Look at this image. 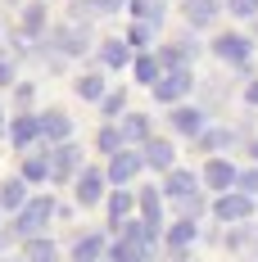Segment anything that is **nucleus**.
Instances as JSON below:
<instances>
[{
	"instance_id": "obj_10",
	"label": "nucleus",
	"mask_w": 258,
	"mask_h": 262,
	"mask_svg": "<svg viewBox=\"0 0 258 262\" xmlns=\"http://www.w3.org/2000/svg\"><path fill=\"white\" fill-rule=\"evenodd\" d=\"M172 127H177L181 136H204V113H200V108H177V113H172Z\"/></svg>"
},
{
	"instance_id": "obj_30",
	"label": "nucleus",
	"mask_w": 258,
	"mask_h": 262,
	"mask_svg": "<svg viewBox=\"0 0 258 262\" xmlns=\"http://www.w3.org/2000/svg\"><path fill=\"white\" fill-rule=\"evenodd\" d=\"M141 212H145L150 226H158V194L154 190H141Z\"/></svg>"
},
{
	"instance_id": "obj_29",
	"label": "nucleus",
	"mask_w": 258,
	"mask_h": 262,
	"mask_svg": "<svg viewBox=\"0 0 258 262\" xmlns=\"http://www.w3.org/2000/svg\"><path fill=\"white\" fill-rule=\"evenodd\" d=\"M127 212H131V194H127V190H118V194L109 199V217H113V222H123Z\"/></svg>"
},
{
	"instance_id": "obj_36",
	"label": "nucleus",
	"mask_w": 258,
	"mask_h": 262,
	"mask_svg": "<svg viewBox=\"0 0 258 262\" xmlns=\"http://www.w3.org/2000/svg\"><path fill=\"white\" fill-rule=\"evenodd\" d=\"M123 104H127V100H123L118 91H113V95H104V113H109V118H113V113H123Z\"/></svg>"
},
{
	"instance_id": "obj_9",
	"label": "nucleus",
	"mask_w": 258,
	"mask_h": 262,
	"mask_svg": "<svg viewBox=\"0 0 258 262\" xmlns=\"http://www.w3.org/2000/svg\"><path fill=\"white\" fill-rule=\"evenodd\" d=\"M104 194V177L100 172H82L77 177V204H100Z\"/></svg>"
},
{
	"instance_id": "obj_34",
	"label": "nucleus",
	"mask_w": 258,
	"mask_h": 262,
	"mask_svg": "<svg viewBox=\"0 0 258 262\" xmlns=\"http://www.w3.org/2000/svg\"><path fill=\"white\" fill-rule=\"evenodd\" d=\"M127 46H150V23H136L127 32Z\"/></svg>"
},
{
	"instance_id": "obj_16",
	"label": "nucleus",
	"mask_w": 258,
	"mask_h": 262,
	"mask_svg": "<svg viewBox=\"0 0 258 262\" xmlns=\"http://www.w3.org/2000/svg\"><path fill=\"white\" fill-rule=\"evenodd\" d=\"M100 59H104V68H123V63L131 59V46H127V41H104Z\"/></svg>"
},
{
	"instance_id": "obj_18",
	"label": "nucleus",
	"mask_w": 258,
	"mask_h": 262,
	"mask_svg": "<svg viewBox=\"0 0 258 262\" xmlns=\"http://www.w3.org/2000/svg\"><path fill=\"white\" fill-rule=\"evenodd\" d=\"M158 77H163V63H158L154 54H141V59H136V81H150V86H158Z\"/></svg>"
},
{
	"instance_id": "obj_23",
	"label": "nucleus",
	"mask_w": 258,
	"mask_h": 262,
	"mask_svg": "<svg viewBox=\"0 0 258 262\" xmlns=\"http://www.w3.org/2000/svg\"><path fill=\"white\" fill-rule=\"evenodd\" d=\"M41 27H46V9H41V5H27V9H23V32H27V36H36Z\"/></svg>"
},
{
	"instance_id": "obj_38",
	"label": "nucleus",
	"mask_w": 258,
	"mask_h": 262,
	"mask_svg": "<svg viewBox=\"0 0 258 262\" xmlns=\"http://www.w3.org/2000/svg\"><path fill=\"white\" fill-rule=\"evenodd\" d=\"M249 154H254V158H258V140H254V145H249Z\"/></svg>"
},
{
	"instance_id": "obj_7",
	"label": "nucleus",
	"mask_w": 258,
	"mask_h": 262,
	"mask_svg": "<svg viewBox=\"0 0 258 262\" xmlns=\"http://www.w3.org/2000/svg\"><path fill=\"white\" fill-rule=\"evenodd\" d=\"M213 54L227 59V63H245V59H249V41H245V36H217V41H213Z\"/></svg>"
},
{
	"instance_id": "obj_26",
	"label": "nucleus",
	"mask_w": 258,
	"mask_h": 262,
	"mask_svg": "<svg viewBox=\"0 0 258 262\" xmlns=\"http://www.w3.org/2000/svg\"><path fill=\"white\" fill-rule=\"evenodd\" d=\"M50 177V158H27L23 163V181H46Z\"/></svg>"
},
{
	"instance_id": "obj_1",
	"label": "nucleus",
	"mask_w": 258,
	"mask_h": 262,
	"mask_svg": "<svg viewBox=\"0 0 258 262\" xmlns=\"http://www.w3.org/2000/svg\"><path fill=\"white\" fill-rule=\"evenodd\" d=\"M50 217H54V204H50V199H32V204L18 212L14 231H18V235H27V239H36V235H41V226H46Z\"/></svg>"
},
{
	"instance_id": "obj_31",
	"label": "nucleus",
	"mask_w": 258,
	"mask_h": 262,
	"mask_svg": "<svg viewBox=\"0 0 258 262\" xmlns=\"http://www.w3.org/2000/svg\"><path fill=\"white\" fill-rule=\"evenodd\" d=\"M100 149H104V154H123V131L104 127V131H100Z\"/></svg>"
},
{
	"instance_id": "obj_19",
	"label": "nucleus",
	"mask_w": 258,
	"mask_h": 262,
	"mask_svg": "<svg viewBox=\"0 0 258 262\" xmlns=\"http://www.w3.org/2000/svg\"><path fill=\"white\" fill-rule=\"evenodd\" d=\"M123 140H150V118L127 113V118H123Z\"/></svg>"
},
{
	"instance_id": "obj_6",
	"label": "nucleus",
	"mask_w": 258,
	"mask_h": 262,
	"mask_svg": "<svg viewBox=\"0 0 258 262\" xmlns=\"http://www.w3.org/2000/svg\"><path fill=\"white\" fill-rule=\"evenodd\" d=\"M204 181L213 185V190H231L235 181H240V172H235L227 158H208V167H204Z\"/></svg>"
},
{
	"instance_id": "obj_28",
	"label": "nucleus",
	"mask_w": 258,
	"mask_h": 262,
	"mask_svg": "<svg viewBox=\"0 0 258 262\" xmlns=\"http://www.w3.org/2000/svg\"><path fill=\"white\" fill-rule=\"evenodd\" d=\"M113 258H118V262H150V249H136V244L123 239V244L113 249Z\"/></svg>"
},
{
	"instance_id": "obj_8",
	"label": "nucleus",
	"mask_w": 258,
	"mask_h": 262,
	"mask_svg": "<svg viewBox=\"0 0 258 262\" xmlns=\"http://www.w3.org/2000/svg\"><path fill=\"white\" fill-rule=\"evenodd\" d=\"M41 136H50V140H59V145H68V136H73V122H68L59 108H50V113L41 118Z\"/></svg>"
},
{
	"instance_id": "obj_33",
	"label": "nucleus",
	"mask_w": 258,
	"mask_h": 262,
	"mask_svg": "<svg viewBox=\"0 0 258 262\" xmlns=\"http://www.w3.org/2000/svg\"><path fill=\"white\" fill-rule=\"evenodd\" d=\"M240 194H258V167H249V172H240Z\"/></svg>"
},
{
	"instance_id": "obj_22",
	"label": "nucleus",
	"mask_w": 258,
	"mask_h": 262,
	"mask_svg": "<svg viewBox=\"0 0 258 262\" xmlns=\"http://www.w3.org/2000/svg\"><path fill=\"white\" fill-rule=\"evenodd\" d=\"M200 145H204L208 154H213V149H227V145H231V131H227V127H213V131L200 136Z\"/></svg>"
},
{
	"instance_id": "obj_3",
	"label": "nucleus",
	"mask_w": 258,
	"mask_h": 262,
	"mask_svg": "<svg viewBox=\"0 0 258 262\" xmlns=\"http://www.w3.org/2000/svg\"><path fill=\"white\" fill-rule=\"evenodd\" d=\"M77 167H82L77 145H59V149H54V158H50V177H54V181H68Z\"/></svg>"
},
{
	"instance_id": "obj_4",
	"label": "nucleus",
	"mask_w": 258,
	"mask_h": 262,
	"mask_svg": "<svg viewBox=\"0 0 258 262\" xmlns=\"http://www.w3.org/2000/svg\"><path fill=\"white\" fill-rule=\"evenodd\" d=\"M213 212H217L222 222H245V217L254 212V204H249V194H222V199L213 204Z\"/></svg>"
},
{
	"instance_id": "obj_11",
	"label": "nucleus",
	"mask_w": 258,
	"mask_h": 262,
	"mask_svg": "<svg viewBox=\"0 0 258 262\" xmlns=\"http://www.w3.org/2000/svg\"><path fill=\"white\" fill-rule=\"evenodd\" d=\"M186 18L195 27H208L217 18V0H186Z\"/></svg>"
},
{
	"instance_id": "obj_37",
	"label": "nucleus",
	"mask_w": 258,
	"mask_h": 262,
	"mask_svg": "<svg viewBox=\"0 0 258 262\" xmlns=\"http://www.w3.org/2000/svg\"><path fill=\"white\" fill-rule=\"evenodd\" d=\"M245 100H249V104L258 108V81H249V86H245Z\"/></svg>"
},
{
	"instance_id": "obj_25",
	"label": "nucleus",
	"mask_w": 258,
	"mask_h": 262,
	"mask_svg": "<svg viewBox=\"0 0 258 262\" xmlns=\"http://www.w3.org/2000/svg\"><path fill=\"white\" fill-rule=\"evenodd\" d=\"M100 249H104V239H100V235H86L77 249H73V253H77V262H95V258H100Z\"/></svg>"
},
{
	"instance_id": "obj_17",
	"label": "nucleus",
	"mask_w": 258,
	"mask_h": 262,
	"mask_svg": "<svg viewBox=\"0 0 258 262\" xmlns=\"http://www.w3.org/2000/svg\"><path fill=\"white\" fill-rule=\"evenodd\" d=\"M9 136H14V145H32V140L41 136V118H14Z\"/></svg>"
},
{
	"instance_id": "obj_14",
	"label": "nucleus",
	"mask_w": 258,
	"mask_h": 262,
	"mask_svg": "<svg viewBox=\"0 0 258 262\" xmlns=\"http://www.w3.org/2000/svg\"><path fill=\"white\" fill-rule=\"evenodd\" d=\"M0 208H27V181H5L0 185Z\"/></svg>"
},
{
	"instance_id": "obj_32",
	"label": "nucleus",
	"mask_w": 258,
	"mask_h": 262,
	"mask_svg": "<svg viewBox=\"0 0 258 262\" xmlns=\"http://www.w3.org/2000/svg\"><path fill=\"white\" fill-rule=\"evenodd\" d=\"M227 9H231L235 18H254V14H258V0H227Z\"/></svg>"
},
{
	"instance_id": "obj_20",
	"label": "nucleus",
	"mask_w": 258,
	"mask_h": 262,
	"mask_svg": "<svg viewBox=\"0 0 258 262\" xmlns=\"http://www.w3.org/2000/svg\"><path fill=\"white\" fill-rule=\"evenodd\" d=\"M131 14L141 23H158L163 18V0H131Z\"/></svg>"
},
{
	"instance_id": "obj_2",
	"label": "nucleus",
	"mask_w": 258,
	"mask_h": 262,
	"mask_svg": "<svg viewBox=\"0 0 258 262\" xmlns=\"http://www.w3.org/2000/svg\"><path fill=\"white\" fill-rule=\"evenodd\" d=\"M190 86H195V81H190V68H168V73L158 77L154 95H158V104H177V100L190 91Z\"/></svg>"
},
{
	"instance_id": "obj_39",
	"label": "nucleus",
	"mask_w": 258,
	"mask_h": 262,
	"mask_svg": "<svg viewBox=\"0 0 258 262\" xmlns=\"http://www.w3.org/2000/svg\"><path fill=\"white\" fill-rule=\"evenodd\" d=\"M0 131H5V122H0Z\"/></svg>"
},
{
	"instance_id": "obj_5",
	"label": "nucleus",
	"mask_w": 258,
	"mask_h": 262,
	"mask_svg": "<svg viewBox=\"0 0 258 262\" xmlns=\"http://www.w3.org/2000/svg\"><path fill=\"white\" fill-rule=\"evenodd\" d=\"M141 163H145V154H131V149H123V154H113V163H109V181L127 185L136 172H141Z\"/></svg>"
},
{
	"instance_id": "obj_35",
	"label": "nucleus",
	"mask_w": 258,
	"mask_h": 262,
	"mask_svg": "<svg viewBox=\"0 0 258 262\" xmlns=\"http://www.w3.org/2000/svg\"><path fill=\"white\" fill-rule=\"evenodd\" d=\"M9 81H14V59L0 54V86H9Z\"/></svg>"
},
{
	"instance_id": "obj_12",
	"label": "nucleus",
	"mask_w": 258,
	"mask_h": 262,
	"mask_svg": "<svg viewBox=\"0 0 258 262\" xmlns=\"http://www.w3.org/2000/svg\"><path fill=\"white\" fill-rule=\"evenodd\" d=\"M54 46L64 54H82L86 50V32H82V27H59V32H54Z\"/></svg>"
},
{
	"instance_id": "obj_15",
	"label": "nucleus",
	"mask_w": 258,
	"mask_h": 262,
	"mask_svg": "<svg viewBox=\"0 0 258 262\" xmlns=\"http://www.w3.org/2000/svg\"><path fill=\"white\" fill-rule=\"evenodd\" d=\"M145 163L168 172V167H172V145H168V140H145Z\"/></svg>"
},
{
	"instance_id": "obj_13",
	"label": "nucleus",
	"mask_w": 258,
	"mask_h": 262,
	"mask_svg": "<svg viewBox=\"0 0 258 262\" xmlns=\"http://www.w3.org/2000/svg\"><path fill=\"white\" fill-rule=\"evenodd\" d=\"M163 190L186 204V199H195V177H190V172H168V185H163Z\"/></svg>"
},
{
	"instance_id": "obj_27",
	"label": "nucleus",
	"mask_w": 258,
	"mask_h": 262,
	"mask_svg": "<svg viewBox=\"0 0 258 262\" xmlns=\"http://www.w3.org/2000/svg\"><path fill=\"white\" fill-rule=\"evenodd\" d=\"M27 262H54V244L50 239H32L27 244Z\"/></svg>"
},
{
	"instance_id": "obj_21",
	"label": "nucleus",
	"mask_w": 258,
	"mask_h": 262,
	"mask_svg": "<svg viewBox=\"0 0 258 262\" xmlns=\"http://www.w3.org/2000/svg\"><path fill=\"white\" fill-rule=\"evenodd\" d=\"M190 239H195V222H190V217H186V222H177V226L168 231V244H172V249H186Z\"/></svg>"
},
{
	"instance_id": "obj_24",
	"label": "nucleus",
	"mask_w": 258,
	"mask_h": 262,
	"mask_svg": "<svg viewBox=\"0 0 258 262\" xmlns=\"http://www.w3.org/2000/svg\"><path fill=\"white\" fill-rule=\"evenodd\" d=\"M77 95H82V100H104V77H95V73L82 77L77 81Z\"/></svg>"
}]
</instances>
